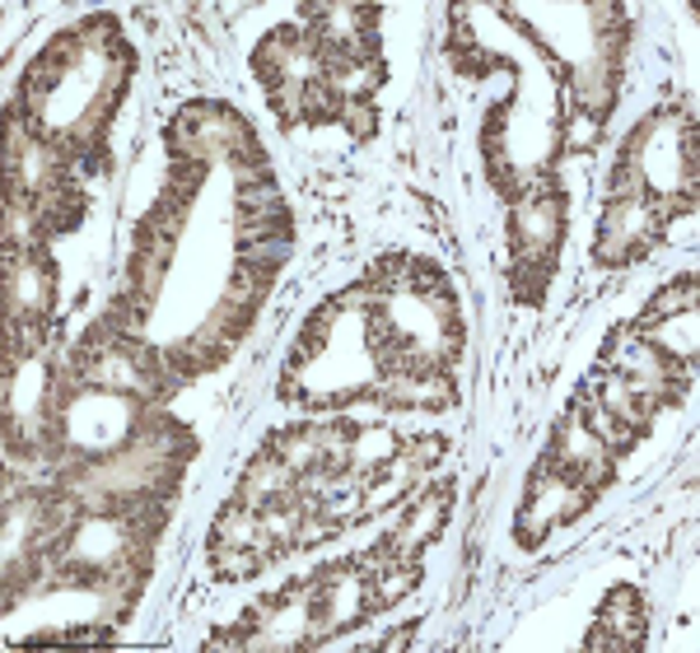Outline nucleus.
I'll return each mask as SVG.
<instances>
[{
    "instance_id": "1a4fd4ad",
    "label": "nucleus",
    "mask_w": 700,
    "mask_h": 653,
    "mask_svg": "<svg viewBox=\"0 0 700 653\" xmlns=\"http://www.w3.org/2000/svg\"><path fill=\"white\" fill-rule=\"evenodd\" d=\"M341 122H346V131L355 140H370L374 136V103H360V99H346V108H341Z\"/></svg>"
},
{
    "instance_id": "0eeeda50",
    "label": "nucleus",
    "mask_w": 700,
    "mask_h": 653,
    "mask_svg": "<svg viewBox=\"0 0 700 653\" xmlns=\"http://www.w3.org/2000/svg\"><path fill=\"white\" fill-rule=\"evenodd\" d=\"M285 257H290V238H262V243H244V248H238V267L275 275V267H281Z\"/></svg>"
},
{
    "instance_id": "20e7f679",
    "label": "nucleus",
    "mask_w": 700,
    "mask_h": 653,
    "mask_svg": "<svg viewBox=\"0 0 700 653\" xmlns=\"http://www.w3.org/2000/svg\"><path fill=\"white\" fill-rule=\"evenodd\" d=\"M238 248L244 243H262V238H290V215L285 205H271V211H257V215H238Z\"/></svg>"
},
{
    "instance_id": "39448f33",
    "label": "nucleus",
    "mask_w": 700,
    "mask_h": 653,
    "mask_svg": "<svg viewBox=\"0 0 700 653\" xmlns=\"http://www.w3.org/2000/svg\"><path fill=\"white\" fill-rule=\"evenodd\" d=\"M267 285H271V275L248 271V267H234V280H229V290H225V308L252 313V308L267 299Z\"/></svg>"
},
{
    "instance_id": "423d86ee",
    "label": "nucleus",
    "mask_w": 700,
    "mask_h": 653,
    "mask_svg": "<svg viewBox=\"0 0 700 653\" xmlns=\"http://www.w3.org/2000/svg\"><path fill=\"white\" fill-rule=\"evenodd\" d=\"M341 108H346V99L323 80V75L304 85V122H313V126H318V122H341Z\"/></svg>"
},
{
    "instance_id": "f03ea898",
    "label": "nucleus",
    "mask_w": 700,
    "mask_h": 653,
    "mask_svg": "<svg viewBox=\"0 0 700 653\" xmlns=\"http://www.w3.org/2000/svg\"><path fill=\"white\" fill-rule=\"evenodd\" d=\"M696 308V275L687 271V275H677L673 285H663L650 304H644V313H640V323L631 327V331H654L658 323H673V317H681V313H691Z\"/></svg>"
},
{
    "instance_id": "f257e3e1",
    "label": "nucleus",
    "mask_w": 700,
    "mask_h": 653,
    "mask_svg": "<svg viewBox=\"0 0 700 653\" xmlns=\"http://www.w3.org/2000/svg\"><path fill=\"white\" fill-rule=\"evenodd\" d=\"M650 630V607L635 588H617L598 611V626L588 634V649H617V653H635Z\"/></svg>"
},
{
    "instance_id": "6e6552de",
    "label": "nucleus",
    "mask_w": 700,
    "mask_h": 653,
    "mask_svg": "<svg viewBox=\"0 0 700 653\" xmlns=\"http://www.w3.org/2000/svg\"><path fill=\"white\" fill-rule=\"evenodd\" d=\"M238 215H257V211H271V205H281V187L275 178H257V182H244L238 187Z\"/></svg>"
},
{
    "instance_id": "9d476101",
    "label": "nucleus",
    "mask_w": 700,
    "mask_h": 653,
    "mask_svg": "<svg viewBox=\"0 0 700 653\" xmlns=\"http://www.w3.org/2000/svg\"><path fill=\"white\" fill-rule=\"evenodd\" d=\"M565 136H569V145L588 149V145L602 136V117H594V112H575V117H569V126H565Z\"/></svg>"
},
{
    "instance_id": "7ed1b4c3",
    "label": "nucleus",
    "mask_w": 700,
    "mask_h": 653,
    "mask_svg": "<svg viewBox=\"0 0 700 653\" xmlns=\"http://www.w3.org/2000/svg\"><path fill=\"white\" fill-rule=\"evenodd\" d=\"M211 565L215 574L225 578V584H234V578H252V574H262L271 560L257 551V547H211Z\"/></svg>"
}]
</instances>
